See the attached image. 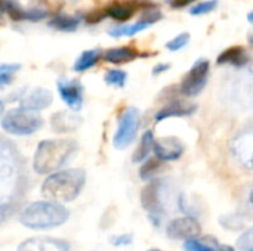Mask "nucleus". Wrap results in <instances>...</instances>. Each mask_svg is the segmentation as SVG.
<instances>
[{
    "mask_svg": "<svg viewBox=\"0 0 253 251\" xmlns=\"http://www.w3.org/2000/svg\"><path fill=\"white\" fill-rule=\"evenodd\" d=\"M141 204L144 210L148 213L150 219L156 223L160 225V219L165 213V206L162 201V194H160V185L159 182H150L141 192Z\"/></svg>",
    "mask_w": 253,
    "mask_h": 251,
    "instance_id": "obj_9",
    "label": "nucleus"
},
{
    "mask_svg": "<svg viewBox=\"0 0 253 251\" xmlns=\"http://www.w3.org/2000/svg\"><path fill=\"white\" fill-rule=\"evenodd\" d=\"M141 127V112L139 109L130 107L126 108L119 117V126L113 138V145L117 149H125L130 146Z\"/></svg>",
    "mask_w": 253,
    "mask_h": 251,
    "instance_id": "obj_6",
    "label": "nucleus"
},
{
    "mask_svg": "<svg viewBox=\"0 0 253 251\" xmlns=\"http://www.w3.org/2000/svg\"><path fill=\"white\" fill-rule=\"evenodd\" d=\"M86 183V173L82 169H68L58 170L50 173L43 185L42 194L50 201L56 203H70L76 200L83 191Z\"/></svg>",
    "mask_w": 253,
    "mask_h": 251,
    "instance_id": "obj_2",
    "label": "nucleus"
},
{
    "mask_svg": "<svg viewBox=\"0 0 253 251\" xmlns=\"http://www.w3.org/2000/svg\"><path fill=\"white\" fill-rule=\"evenodd\" d=\"M77 151V143L70 139L42 141L33 158V169L37 175H50L64 167L73 154Z\"/></svg>",
    "mask_w": 253,
    "mask_h": 251,
    "instance_id": "obj_3",
    "label": "nucleus"
},
{
    "mask_svg": "<svg viewBox=\"0 0 253 251\" xmlns=\"http://www.w3.org/2000/svg\"><path fill=\"white\" fill-rule=\"evenodd\" d=\"M209 68H211V65H209L208 59L196 61V64L188 70V72L185 74V77L181 81V87H179L181 93L187 98L199 96L208 84Z\"/></svg>",
    "mask_w": 253,
    "mask_h": 251,
    "instance_id": "obj_7",
    "label": "nucleus"
},
{
    "mask_svg": "<svg viewBox=\"0 0 253 251\" xmlns=\"http://www.w3.org/2000/svg\"><path fill=\"white\" fill-rule=\"evenodd\" d=\"M249 53L242 46H231L221 52L216 59L218 65H233V67H245L249 62Z\"/></svg>",
    "mask_w": 253,
    "mask_h": 251,
    "instance_id": "obj_17",
    "label": "nucleus"
},
{
    "mask_svg": "<svg viewBox=\"0 0 253 251\" xmlns=\"http://www.w3.org/2000/svg\"><path fill=\"white\" fill-rule=\"evenodd\" d=\"M168 70H169V64H159V65H156L153 68V74L157 75V74H162V72H165Z\"/></svg>",
    "mask_w": 253,
    "mask_h": 251,
    "instance_id": "obj_35",
    "label": "nucleus"
},
{
    "mask_svg": "<svg viewBox=\"0 0 253 251\" xmlns=\"http://www.w3.org/2000/svg\"><path fill=\"white\" fill-rule=\"evenodd\" d=\"M194 112H196V105H193V104H190L187 101L175 99V101L169 102L168 105H165L163 108H160L156 112L154 121L156 123H160L163 120L173 118V117H190Z\"/></svg>",
    "mask_w": 253,
    "mask_h": 251,
    "instance_id": "obj_15",
    "label": "nucleus"
},
{
    "mask_svg": "<svg viewBox=\"0 0 253 251\" xmlns=\"http://www.w3.org/2000/svg\"><path fill=\"white\" fill-rule=\"evenodd\" d=\"M154 142H156V139H154L153 132H151V130H147V132L142 135L141 142H139L136 151L133 152V158H132L133 163H144V161L150 157V154L153 152V149H154Z\"/></svg>",
    "mask_w": 253,
    "mask_h": 251,
    "instance_id": "obj_22",
    "label": "nucleus"
},
{
    "mask_svg": "<svg viewBox=\"0 0 253 251\" xmlns=\"http://www.w3.org/2000/svg\"><path fill=\"white\" fill-rule=\"evenodd\" d=\"M249 201H251V204L253 206V191H252V194H251V197H249Z\"/></svg>",
    "mask_w": 253,
    "mask_h": 251,
    "instance_id": "obj_38",
    "label": "nucleus"
},
{
    "mask_svg": "<svg viewBox=\"0 0 253 251\" xmlns=\"http://www.w3.org/2000/svg\"><path fill=\"white\" fill-rule=\"evenodd\" d=\"M159 19H162V12L154 9L153 6H150L142 18L135 22V24H130V25H116L114 28H110L108 30V34L111 37H130V36H135L144 30H147L148 27H151L154 22H157Z\"/></svg>",
    "mask_w": 253,
    "mask_h": 251,
    "instance_id": "obj_10",
    "label": "nucleus"
},
{
    "mask_svg": "<svg viewBox=\"0 0 253 251\" xmlns=\"http://www.w3.org/2000/svg\"><path fill=\"white\" fill-rule=\"evenodd\" d=\"M105 16H107V15H105V10L102 9V10H93V12L87 13L84 19H86L87 24H96V22L102 21Z\"/></svg>",
    "mask_w": 253,
    "mask_h": 251,
    "instance_id": "obj_32",
    "label": "nucleus"
},
{
    "mask_svg": "<svg viewBox=\"0 0 253 251\" xmlns=\"http://www.w3.org/2000/svg\"><path fill=\"white\" fill-rule=\"evenodd\" d=\"M136 7H138V4L133 1H113L104 10H105V15L113 18L114 21L126 22L135 15Z\"/></svg>",
    "mask_w": 253,
    "mask_h": 251,
    "instance_id": "obj_18",
    "label": "nucleus"
},
{
    "mask_svg": "<svg viewBox=\"0 0 253 251\" xmlns=\"http://www.w3.org/2000/svg\"><path fill=\"white\" fill-rule=\"evenodd\" d=\"M104 80H105V83L110 84V86H114V87H125L126 80H127V74H126V71H123V70H108V71L105 72Z\"/></svg>",
    "mask_w": 253,
    "mask_h": 251,
    "instance_id": "obj_26",
    "label": "nucleus"
},
{
    "mask_svg": "<svg viewBox=\"0 0 253 251\" xmlns=\"http://www.w3.org/2000/svg\"><path fill=\"white\" fill-rule=\"evenodd\" d=\"M24 189V161L12 142L0 138V219L12 212Z\"/></svg>",
    "mask_w": 253,
    "mask_h": 251,
    "instance_id": "obj_1",
    "label": "nucleus"
},
{
    "mask_svg": "<svg viewBox=\"0 0 253 251\" xmlns=\"http://www.w3.org/2000/svg\"><path fill=\"white\" fill-rule=\"evenodd\" d=\"M160 166H162V160H159L157 157L156 158H147L142 164V167L139 169V176L142 180H153V178L156 176V173H159L160 170Z\"/></svg>",
    "mask_w": 253,
    "mask_h": 251,
    "instance_id": "obj_24",
    "label": "nucleus"
},
{
    "mask_svg": "<svg viewBox=\"0 0 253 251\" xmlns=\"http://www.w3.org/2000/svg\"><path fill=\"white\" fill-rule=\"evenodd\" d=\"M80 123V118L73 115L70 111H59L55 112L50 118L52 130L56 133H70L77 129Z\"/></svg>",
    "mask_w": 253,
    "mask_h": 251,
    "instance_id": "obj_19",
    "label": "nucleus"
},
{
    "mask_svg": "<svg viewBox=\"0 0 253 251\" xmlns=\"http://www.w3.org/2000/svg\"><path fill=\"white\" fill-rule=\"evenodd\" d=\"M70 212L56 201H36L28 204L21 213V223L30 229H52L65 223Z\"/></svg>",
    "mask_w": 253,
    "mask_h": 251,
    "instance_id": "obj_4",
    "label": "nucleus"
},
{
    "mask_svg": "<svg viewBox=\"0 0 253 251\" xmlns=\"http://www.w3.org/2000/svg\"><path fill=\"white\" fill-rule=\"evenodd\" d=\"M182 249H184V251H216V249L212 244L200 241L199 238H193V240L184 241Z\"/></svg>",
    "mask_w": 253,
    "mask_h": 251,
    "instance_id": "obj_29",
    "label": "nucleus"
},
{
    "mask_svg": "<svg viewBox=\"0 0 253 251\" xmlns=\"http://www.w3.org/2000/svg\"><path fill=\"white\" fill-rule=\"evenodd\" d=\"M213 247L216 249V251H237L236 247H231V246H227V244H222V243H218V241H215Z\"/></svg>",
    "mask_w": 253,
    "mask_h": 251,
    "instance_id": "obj_34",
    "label": "nucleus"
},
{
    "mask_svg": "<svg viewBox=\"0 0 253 251\" xmlns=\"http://www.w3.org/2000/svg\"><path fill=\"white\" fill-rule=\"evenodd\" d=\"M58 93L64 104L71 109V111H80L83 107V86L79 80H59L58 84Z\"/></svg>",
    "mask_w": 253,
    "mask_h": 251,
    "instance_id": "obj_11",
    "label": "nucleus"
},
{
    "mask_svg": "<svg viewBox=\"0 0 253 251\" xmlns=\"http://www.w3.org/2000/svg\"><path fill=\"white\" fill-rule=\"evenodd\" d=\"M133 241V237L130 234H123V235H117L111 240L113 246L116 247H122V246H130Z\"/></svg>",
    "mask_w": 253,
    "mask_h": 251,
    "instance_id": "obj_31",
    "label": "nucleus"
},
{
    "mask_svg": "<svg viewBox=\"0 0 253 251\" xmlns=\"http://www.w3.org/2000/svg\"><path fill=\"white\" fill-rule=\"evenodd\" d=\"M153 152L162 161H175L184 154V145L178 138H162L156 139Z\"/></svg>",
    "mask_w": 253,
    "mask_h": 251,
    "instance_id": "obj_12",
    "label": "nucleus"
},
{
    "mask_svg": "<svg viewBox=\"0 0 253 251\" xmlns=\"http://www.w3.org/2000/svg\"><path fill=\"white\" fill-rule=\"evenodd\" d=\"M148 251H163V250H159V249H151V250Z\"/></svg>",
    "mask_w": 253,
    "mask_h": 251,
    "instance_id": "obj_40",
    "label": "nucleus"
},
{
    "mask_svg": "<svg viewBox=\"0 0 253 251\" xmlns=\"http://www.w3.org/2000/svg\"><path fill=\"white\" fill-rule=\"evenodd\" d=\"M3 112H4V102L0 99V117L3 115Z\"/></svg>",
    "mask_w": 253,
    "mask_h": 251,
    "instance_id": "obj_36",
    "label": "nucleus"
},
{
    "mask_svg": "<svg viewBox=\"0 0 253 251\" xmlns=\"http://www.w3.org/2000/svg\"><path fill=\"white\" fill-rule=\"evenodd\" d=\"M19 64H1L0 65V87H6L12 83L13 75L19 71Z\"/></svg>",
    "mask_w": 253,
    "mask_h": 251,
    "instance_id": "obj_25",
    "label": "nucleus"
},
{
    "mask_svg": "<svg viewBox=\"0 0 253 251\" xmlns=\"http://www.w3.org/2000/svg\"><path fill=\"white\" fill-rule=\"evenodd\" d=\"M190 41V34L188 33H181L178 36H175L172 40H169L166 43V49L170 50V52H176V50H181L182 47H185Z\"/></svg>",
    "mask_w": 253,
    "mask_h": 251,
    "instance_id": "obj_30",
    "label": "nucleus"
},
{
    "mask_svg": "<svg viewBox=\"0 0 253 251\" xmlns=\"http://www.w3.org/2000/svg\"><path fill=\"white\" fill-rule=\"evenodd\" d=\"M249 41H251V44H253V36H251V37H249Z\"/></svg>",
    "mask_w": 253,
    "mask_h": 251,
    "instance_id": "obj_39",
    "label": "nucleus"
},
{
    "mask_svg": "<svg viewBox=\"0 0 253 251\" xmlns=\"http://www.w3.org/2000/svg\"><path fill=\"white\" fill-rule=\"evenodd\" d=\"M248 21H249L251 24H253V10H252V12H249V13H248Z\"/></svg>",
    "mask_w": 253,
    "mask_h": 251,
    "instance_id": "obj_37",
    "label": "nucleus"
},
{
    "mask_svg": "<svg viewBox=\"0 0 253 251\" xmlns=\"http://www.w3.org/2000/svg\"><path fill=\"white\" fill-rule=\"evenodd\" d=\"M1 129L15 136H30L39 132L43 126V118L36 114V111H28L24 108H13L7 111L1 118Z\"/></svg>",
    "mask_w": 253,
    "mask_h": 251,
    "instance_id": "obj_5",
    "label": "nucleus"
},
{
    "mask_svg": "<svg viewBox=\"0 0 253 251\" xmlns=\"http://www.w3.org/2000/svg\"><path fill=\"white\" fill-rule=\"evenodd\" d=\"M237 251H253V226L243 231L236 240Z\"/></svg>",
    "mask_w": 253,
    "mask_h": 251,
    "instance_id": "obj_27",
    "label": "nucleus"
},
{
    "mask_svg": "<svg viewBox=\"0 0 253 251\" xmlns=\"http://www.w3.org/2000/svg\"><path fill=\"white\" fill-rule=\"evenodd\" d=\"M218 6V0H206V1H200L197 4H194L190 9V13L194 16H200V15H206L211 13L212 10H215Z\"/></svg>",
    "mask_w": 253,
    "mask_h": 251,
    "instance_id": "obj_28",
    "label": "nucleus"
},
{
    "mask_svg": "<svg viewBox=\"0 0 253 251\" xmlns=\"http://www.w3.org/2000/svg\"><path fill=\"white\" fill-rule=\"evenodd\" d=\"M166 234L172 240L187 241L193 238H199L202 235V226L193 216H181L172 219L166 225Z\"/></svg>",
    "mask_w": 253,
    "mask_h": 251,
    "instance_id": "obj_8",
    "label": "nucleus"
},
{
    "mask_svg": "<svg viewBox=\"0 0 253 251\" xmlns=\"http://www.w3.org/2000/svg\"><path fill=\"white\" fill-rule=\"evenodd\" d=\"M47 25L58 30V31L73 33V31H76L79 28L80 18L79 16H71V15H67V13H56L49 19Z\"/></svg>",
    "mask_w": 253,
    "mask_h": 251,
    "instance_id": "obj_20",
    "label": "nucleus"
},
{
    "mask_svg": "<svg viewBox=\"0 0 253 251\" xmlns=\"http://www.w3.org/2000/svg\"><path fill=\"white\" fill-rule=\"evenodd\" d=\"M196 0H169V4L173 7V9H182L191 3H194Z\"/></svg>",
    "mask_w": 253,
    "mask_h": 251,
    "instance_id": "obj_33",
    "label": "nucleus"
},
{
    "mask_svg": "<svg viewBox=\"0 0 253 251\" xmlns=\"http://www.w3.org/2000/svg\"><path fill=\"white\" fill-rule=\"evenodd\" d=\"M102 58V50L101 49H90L84 50L74 62V71L77 72H84L90 68H93L98 61Z\"/></svg>",
    "mask_w": 253,
    "mask_h": 251,
    "instance_id": "obj_21",
    "label": "nucleus"
},
{
    "mask_svg": "<svg viewBox=\"0 0 253 251\" xmlns=\"http://www.w3.org/2000/svg\"><path fill=\"white\" fill-rule=\"evenodd\" d=\"M19 107L24 108V109H28V111H40V109H44L47 108L52 101H53V96L52 93L47 90V89H42V87H37L34 90H31L28 95L25 96H19Z\"/></svg>",
    "mask_w": 253,
    "mask_h": 251,
    "instance_id": "obj_13",
    "label": "nucleus"
},
{
    "mask_svg": "<svg viewBox=\"0 0 253 251\" xmlns=\"http://www.w3.org/2000/svg\"><path fill=\"white\" fill-rule=\"evenodd\" d=\"M3 12L7 13V16L16 22L19 21H27V9H22L21 4L15 0H3L1 6Z\"/></svg>",
    "mask_w": 253,
    "mask_h": 251,
    "instance_id": "obj_23",
    "label": "nucleus"
},
{
    "mask_svg": "<svg viewBox=\"0 0 253 251\" xmlns=\"http://www.w3.org/2000/svg\"><path fill=\"white\" fill-rule=\"evenodd\" d=\"M18 251H70V247L65 241L49 238V237H34L24 241Z\"/></svg>",
    "mask_w": 253,
    "mask_h": 251,
    "instance_id": "obj_14",
    "label": "nucleus"
},
{
    "mask_svg": "<svg viewBox=\"0 0 253 251\" xmlns=\"http://www.w3.org/2000/svg\"><path fill=\"white\" fill-rule=\"evenodd\" d=\"M138 58V50L132 46H120V47H111L107 49L102 53V59L108 64L122 65L132 62Z\"/></svg>",
    "mask_w": 253,
    "mask_h": 251,
    "instance_id": "obj_16",
    "label": "nucleus"
}]
</instances>
